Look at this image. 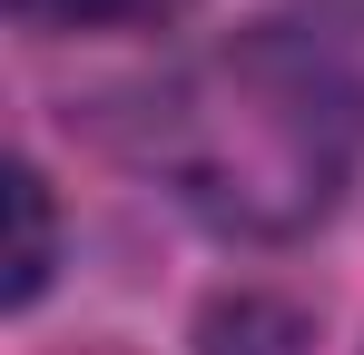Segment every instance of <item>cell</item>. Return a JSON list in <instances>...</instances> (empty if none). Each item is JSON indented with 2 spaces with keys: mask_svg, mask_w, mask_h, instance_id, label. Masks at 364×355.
<instances>
[{
  "mask_svg": "<svg viewBox=\"0 0 364 355\" xmlns=\"http://www.w3.org/2000/svg\"><path fill=\"white\" fill-rule=\"evenodd\" d=\"M138 158L178 178V197L217 227L286 237L325 217L335 178L355 158V89L325 50L296 40H246L178 69L138 109Z\"/></svg>",
  "mask_w": 364,
  "mask_h": 355,
  "instance_id": "cell-1",
  "label": "cell"
},
{
  "mask_svg": "<svg viewBox=\"0 0 364 355\" xmlns=\"http://www.w3.org/2000/svg\"><path fill=\"white\" fill-rule=\"evenodd\" d=\"M187 0H20V20L40 30H138V20H178Z\"/></svg>",
  "mask_w": 364,
  "mask_h": 355,
  "instance_id": "cell-3",
  "label": "cell"
},
{
  "mask_svg": "<svg viewBox=\"0 0 364 355\" xmlns=\"http://www.w3.org/2000/svg\"><path fill=\"white\" fill-rule=\"evenodd\" d=\"M0 197H10V277H0V296L30 306V296L50 287V267H60V217H50L40 168H10V178H0Z\"/></svg>",
  "mask_w": 364,
  "mask_h": 355,
  "instance_id": "cell-2",
  "label": "cell"
}]
</instances>
